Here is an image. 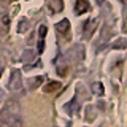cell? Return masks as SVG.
Listing matches in <instances>:
<instances>
[{
    "label": "cell",
    "mask_w": 127,
    "mask_h": 127,
    "mask_svg": "<svg viewBox=\"0 0 127 127\" xmlns=\"http://www.w3.org/2000/svg\"><path fill=\"white\" fill-rule=\"evenodd\" d=\"M89 2H86V0H76V3H75V13L76 14H84L89 11Z\"/></svg>",
    "instance_id": "cell-1"
},
{
    "label": "cell",
    "mask_w": 127,
    "mask_h": 127,
    "mask_svg": "<svg viewBox=\"0 0 127 127\" xmlns=\"http://www.w3.org/2000/svg\"><path fill=\"white\" fill-rule=\"evenodd\" d=\"M64 8V2L62 0H51L49 2V10L53 11V13H61Z\"/></svg>",
    "instance_id": "cell-3"
},
{
    "label": "cell",
    "mask_w": 127,
    "mask_h": 127,
    "mask_svg": "<svg viewBox=\"0 0 127 127\" xmlns=\"http://www.w3.org/2000/svg\"><path fill=\"white\" fill-rule=\"evenodd\" d=\"M56 29H57L61 33L64 35L65 33V40H70L68 38V32H70V22H68V19H64V21H61V22H57L56 24Z\"/></svg>",
    "instance_id": "cell-2"
},
{
    "label": "cell",
    "mask_w": 127,
    "mask_h": 127,
    "mask_svg": "<svg viewBox=\"0 0 127 127\" xmlns=\"http://www.w3.org/2000/svg\"><path fill=\"white\" fill-rule=\"evenodd\" d=\"M62 84L61 83H57V81H51V83H48V84L43 87V91H45L46 94H49V92H56L57 89H61Z\"/></svg>",
    "instance_id": "cell-4"
}]
</instances>
